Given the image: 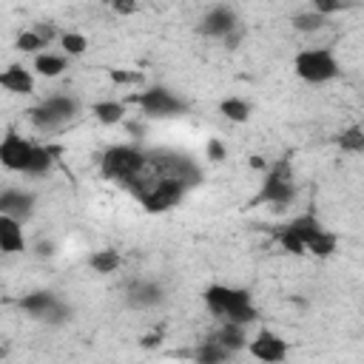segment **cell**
<instances>
[{"label":"cell","mask_w":364,"mask_h":364,"mask_svg":"<svg viewBox=\"0 0 364 364\" xmlns=\"http://www.w3.org/2000/svg\"><path fill=\"white\" fill-rule=\"evenodd\" d=\"M145 159H148V154L134 145H114L100 156V171L105 179L128 185L145 168Z\"/></svg>","instance_id":"cell-2"},{"label":"cell","mask_w":364,"mask_h":364,"mask_svg":"<svg viewBox=\"0 0 364 364\" xmlns=\"http://www.w3.org/2000/svg\"><path fill=\"white\" fill-rule=\"evenodd\" d=\"M327 20L318 14V11H301V14H296L293 17V26H296V31H304V34H310V31H318L321 26H324Z\"/></svg>","instance_id":"cell-27"},{"label":"cell","mask_w":364,"mask_h":364,"mask_svg":"<svg viewBox=\"0 0 364 364\" xmlns=\"http://www.w3.org/2000/svg\"><path fill=\"white\" fill-rule=\"evenodd\" d=\"M0 85L11 94H31L34 91V77L23 68V65H9L3 74H0Z\"/></svg>","instance_id":"cell-13"},{"label":"cell","mask_w":364,"mask_h":364,"mask_svg":"<svg viewBox=\"0 0 364 364\" xmlns=\"http://www.w3.org/2000/svg\"><path fill=\"white\" fill-rule=\"evenodd\" d=\"M128 301L134 307H154L162 301V287L154 282H131L128 284Z\"/></svg>","instance_id":"cell-14"},{"label":"cell","mask_w":364,"mask_h":364,"mask_svg":"<svg viewBox=\"0 0 364 364\" xmlns=\"http://www.w3.org/2000/svg\"><path fill=\"white\" fill-rule=\"evenodd\" d=\"M225 350H230V353H236V350H242V347H247V336H245V324H233V321H222L219 324V330H216V336H213Z\"/></svg>","instance_id":"cell-16"},{"label":"cell","mask_w":364,"mask_h":364,"mask_svg":"<svg viewBox=\"0 0 364 364\" xmlns=\"http://www.w3.org/2000/svg\"><path fill=\"white\" fill-rule=\"evenodd\" d=\"M247 350L256 361H264V364H282L287 358V341L273 330H259L247 341Z\"/></svg>","instance_id":"cell-7"},{"label":"cell","mask_w":364,"mask_h":364,"mask_svg":"<svg viewBox=\"0 0 364 364\" xmlns=\"http://www.w3.org/2000/svg\"><path fill=\"white\" fill-rule=\"evenodd\" d=\"M34 71L40 77H60L65 71V57L63 54H51V51H43L34 57Z\"/></svg>","instance_id":"cell-18"},{"label":"cell","mask_w":364,"mask_h":364,"mask_svg":"<svg viewBox=\"0 0 364 364\" xmlns=\"http://www.w3.org/2000/svg\"><path fill=\"white\" fill-rule=\"evenodd\" d=\"M208 154H210V159H213V162L225 159V148H222V145H219L216 139H213V142H208Z\"/></svg>","instance_id":"cell-29"},{"label":"cell","mask_w":364,"mask_h":364,"mask_svg":"<svg viewBox=\"0 0 364 364\" xmlns=\"http://www.w3.org/2000/svg\"><path fill=\"white\" fill-rule=\"evenodd\" d=\"M91 267L97 270V273H114L117 267H119V253L117 250H111V247H105V250H97V253H91Z\"/></svg>","instance_id":"cell-21"},{"label":"cell","mask_w":364,"mask_h":364,"mask_svg":"<svg viewBox=\"0 0 364 364\" xmlns=\"http://www.w3.org/2000/svg\"><path fill=\"white\" fill-rule=\"evenodd\" d=\"M77 108H80L77 100H71L65 94H51L40 105H34L28 114H31V122L37 128H57V125L74 119L77 117Z\"/></svg>","instance_id":"cell-5"},{"label":"cell","mask_w":364,"mask_h":364,"mask_svg":"<svg viewBox=\"0 0 364 364\" xmlns=\"http://www.w3.org/2000/svg\"><path fill=\"white\" fill-rule=\"evenodd\" d=\"M0 247H3V253H20L26 247L23 225L11 216H3V213H0Z\"/></svg>","instance_id":"cell-12"},{"label":"cell","mask_w":364,"mask_h":364,"mask_svg":"<svg viewBox=\"0 0 364 364\" xmlns=\"http://www.w3.org/2000/svg\"><path fill=\"white\" fill-rule=\"evenodd\" d=\"M60 46L68 57H80L85 48H88V40L80 34V31H63L60 34Z\"/></svg>","instance_id":"cell-25"},{"label":"cell","mask_w":364,"mask_h":364,"mask_svg":"<svg viewBox=\"0 0 364 364\" xmlns=\"http://www.w3.org/2000/svg\"><path fill=\"white\" fill-rule=\"evenodd\" d=\"M208 310L222 318V321H233V324H250L259 318L253 299L245 287H230V284H208L202 293Z\"/></svg>","instance_id":"cell-1"},{"label":"cell","mask_w":364,"mask_h":364,"mask_svg":"<svg viewBox=\"0 0 364 364\" xmlns=\"http://www.w3.org/2000/svg\"><path fill=\"white\" fill-rule=\"evenodd\" d=\"M228 355H230V350H225L216 338H208V341H202V344L193 350V361H196V364H225Z\"/></svg>","instance_id":"cell-17"},{"label":"cell","mask_w":364,"mask_h":364,"mask_svg":"<svg viewBox=\"0 0 364 364\" xmlns=\"http://www.w3.org/2000/svg\"><path fill=\"white\" fill-rule=\"evenodd\" d=\"M219 111H222V117H228L230 122H245V119L250 117V105H247L245 100H239V97H228V100H222Z\"/></svg>","instance_id":"cell-20"},{"label":"cell","mask_w":364,"mask_h":364,"mask_svg":"<svg viewBox=\"0 0 364 364\" xmlns=\"http://www.w3.org/2000/svg\"><path fill=\"white\" fill-rule=\"evenodd\" d=\"M31 154H34V145L28 139H23L20 134H14V131H9L0 142V162L9 171H23L26 173V168L31 162Z\"/></svg>","instance_id":"cell-9"},{"label":"cell","mask_w":364,"mask_h":364,"mask_svg":"<svg viewBox=\"0 0 364 364\" xmlns=\"http://www.w3.org/2000/svg\"><path fill=\"white\" fill-rule=\"evenodd\" d=\"M34 210V196L28 191H20V188H6L0 193V213L3 216H11V219H26L28 213Z\"/></svg>","instance_id":"cell-11"},{"label":"cell","mask_w":364,"mask_h":364,"mask_svg":"<svg viewBox=\"0 0 364 364\" xmlns=\"http://www.w3.org/2000/svg\"><path fill=\"white\" fill-rule=\"evenodd\" d=\"M94 117L102 122V125H114L125 117V105L122 102H114V100H102V102H94Z\"/></svg>","instance_id":"cell-19"},{"label":"cell","mask_w":364,"mask_h":364,"mask_svg":"<svg viewBox=\"0 0 364 364\" xmlns=\"http://www.w3.org/2000/svg\"><path fill=\"white\" fill-rule=\"evenodd\" d=\"M48 46V40L37 31V28H31V31H23L20 37H17V48L20 51H28V54H43V48Z\"/></svg>","instance_id":"cell-23"},{"label":"cell","mask_w":364,"mask_h":364,"mask_svg":"<svg viewBox=\"0 0 364 364\" xmlns=\"http://www.w3.org/2000/svg\"><path fill=\"white\" fill-rule=\"evenodd\" d=\"M336 245H338V239H336V233H330V230H324L318 239H313L310 245H307V253H313V256H318V259H327L333 250H336Z\"/></svg>","instance_id":"cell-26"},{"label":"cell","mask_w":364,"mask_h":364,"mask_svg":"<svg viewBox=\"0 0 364 364\" xmlns=\"http://www.w3.org/2000/svg\"><path fill=\"white\" fill-rule=\"evenodd\" d=\"M131 102L139 105L148 117H173L182 111V102L168 88H148L142 94H131Z\"/></svg>","instance_id":"cell-6"},{"label":"cell","mask_w":364,"mask_h":364,"mask_svg":"<svg viewBox=\"0 0 364 364\" xmlns=\"http://www.w3.org/2000/svg\"><path fill=\"white\" fill-rule=\"evenodd\" d=\"M279 245H282V250H287V253H293V256L307 253L304 242H301V239H299L293 230H287V228H282V230H279Z\"/></svg>","instance_id":"cell-28"},{"label":"cell","mask_w":364,"mask_h":364,"mask_svg":"<svg viewBox=\"0 0 364 364\" xmlns=\"http://www.w3.org/2000/svg\"><path fill=\"white\" fill-rule=\"evenodd\" d=\"M287 230H293L301 242H304V247L313 242V239H318L321 233H324V228H321V222L313 216V213H301V216H296V219H290L287 225H284Z\"/></svg>","instance_id":"cell-15"},{"label":"cell","mask_w":364,"mask_h":364,"mask_svg":"<svg viewBox=\"0 0 364 364\" xmlns=\"http://www.w3.org/2000/svg\"><path fill=\"white\" fill-rule=\"evenodd\" d=\"M293 68L304 82H313V85H321V82H330V80L338 77V60L327 48L299 51L296 60H293Z\"/></svg>","instance_id":"cell-3"},{"label":"cell","mask_w":364,"mask_h":364,"mask_svg":"<svg viewBox=\"0 0 364 364\" xmlns=\"http://www.w3.org/2000/svg\"><path fill=\"white\" fill-rule=\"evenodd\" d=\"M51 159H54V154H51L48 148H43V145H34V154H31V162H28L26 173H31V176H40V173H46V171L51 168Z\"/></svg>","instance_id":"cell-24"},{"label":"cell","mask_w":364,"mask_h":364,"mask_svg":"<svg viewBox=\"0 0 364 364\" xmlns=\"http://www.w3.org/2000/svg\"><path fill=\"white\" fill-rule=\"evenodd\" d=\"M114 9H117V11H122V14H128V11H134L136 6H134V3H114Z\"/></svg>","instance_id":"cell-30"},{"label":"cell","mask_w":364,"mask_h":364,"mask_svg":"<svg viewBox=\"0 0 364 364\" xmlns=\"http://www.w3.org/2000/svg\"><path fill=\"white\" fill-rule=\"evenodd\" d=\"M236 26H239V20H236V11H233V9H228V6H213V9L202 17L199 31H202V34H208V37L230 40L233 34H239V31H236Z\"/></svg>","instance_id":"cell-10"},{"label":"cell","mask_w":364,"mask_h":364,"mask_svg":"<svg viewBox=\"0 0 364 364\" xmlns=\"http://www.w3.org/2000/svg\"><path fill=\"white\" fill-rule=\"evenodd\" d=\"M338 148H341V151H350V154L364 151V128L353 125V128L341 131V134H338Z\"/></svg>","instance_id":"cell-22"},{"label":"cell","mask_w":364,"mask_h":364,"mask_svg":"<svg viewBox=\"0 0 364 364\" xmlns=\"http://www.w3.org/2000/svg\"><path fill=\"white\" fill-rule=\"evenodd\" d=\"M293 196H296V185H293V176H290V165H287V159H279L267 171L259 193L253 196V205H276V208H284Z\"/></svg>","instance_id":"cell-4"},{"label":"cell","mask_w":364,"mask_h":364,"mask_svg":"<svg viewBox=\"0 0 364 364\" xmlns=\"http://www.w3.org/2000/svg\"><path fill=\"white\" fill-rule=\"evenodd\" d=\"M20 307H23L26 313H31L34 318H43V321H63V318L68 316V310H65V307L57 301V296L48 293V290H34V293L23 296V299H20Z\"/></svg>","instance_id":"cell-8"}]
</instances>
